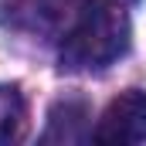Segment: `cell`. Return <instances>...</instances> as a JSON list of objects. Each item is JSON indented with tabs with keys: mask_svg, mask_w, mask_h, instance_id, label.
Instances as JSON below:
<instances>
[{
	"mask_svg": "<svg viewBox=\"0 0 146 146\" xmlns=\"http://www.w3.org/2000/svg\"><path fill=\"white\" fill-rule=\"evenodd\" d=\"M129 48V17L115 0H85L61 44L68 68H102Z\"/></svg>",
	"mask_w": 146,
	"mask_h": 146,
	"instance_id": "6da1fadb",
	"label": "cell"
},
{
	"mask_svg": "<svg viewBox=\"0 0 146 146\" xmlns=\"http://www.w3.org/2000/svg\"><path fill=\"white\" fill-rule=\"evenodd\" d=\"M95 139L106 146L143 143L146 139V92L143 88H129L106 106L99 126H95Z\"/></svg>",
	"mask_w": 146,
	"mask_h": 146,
	"instance_id": "7a4b0ae2",
	"label": "cell"
},
{
	"mask_svg": "<svg viewBox=\"0 0 146 146\" xmlns=\"http://www.w3.org/2000/svg\"><path fill=\"white\" fill-rule=\"evenodd\" d=\"M24 126V99L14 85H0V146L14 143Z\"/></svg>",
	"mask_w": 146,
	"mask_h": 146,
	"instance_id": "3957f363",
	"label": "cell"
}]
</instances>
